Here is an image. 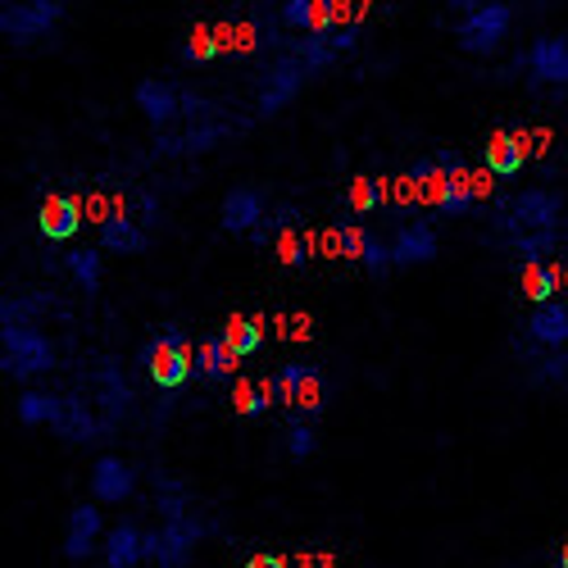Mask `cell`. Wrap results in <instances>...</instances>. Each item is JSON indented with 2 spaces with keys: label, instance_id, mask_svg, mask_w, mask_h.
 <instances>
[{
  "label": "cell",
  "instance_id": "20",
  "mask_svg": "<svg viewBox=\"0 0 568 568\" xmlns=\"http://www.w3.org/2000/svg\"><path fill=\"white\" fill-rule=\"evenodd\" d=\"M528 164V151H524V136L518 132H491V141H487V169L496 173V178H518V169Z\"/></svg>",
  "mask_w": 568,
  "mask_h": 568
},
{
  "label": "cell",
  "instance_id": "33",
  "mask_svg": "<svg viewBox=\"0 0 568 568\" xmlns=\"http://www.w3.org/2000/svg\"><path fill=\"white\" fill-rule=\"evenodd\" d=\"M277 246H282V264H292V268H296V264H305V242H296V236H292V232H287V236H282V242H277Z\"/></svg>",
  "mask_w": 568,
  "mask_h": 568
},
{
  "label": "cell",
  "instance_id": "8",
  "mask_svg": "<svg viewBox=\"0 0 568 568\" xmlns=\"http://www.w3.org/2000/svg\"><path fill=\"white\" fill-rule=\"evenodd\" d=\"M273 383H277V400H287V405H296L305 414L323 409V377H318L314 364H287Z\"/></svg>",
  "mask_w": 568,
  "mask_h": 568
},
{
  "label": "cell",
  "instance_id": "13",
  "mask_svg": "<svg viewBox=\"0 0 568 568\" xmlns=\"http://www.w3.org/2000/svg\"><path fill=\"white\" fill-rule=\"evenodd\" d=\"M528 69L537 82L568 87V37H537L528 51Z\"/></svg>",
  "mask_w": 568,
  "mask_h": 568
},
{
  "label": "cell",
  "instance_id": "34",
  "mask_svg": "<svg viewBox=\"0 0 568 568\" xmlns=\"http://www.w3.org/2000/svg\"><path fill=\"white\" fill-rule=\"evenodd\" d=\"M246 568H287V559H282V555H251Z\"/></svg>",
  "mask_w": 568,
  "mask_h": 568
},
{
  "label": "cell",
  "instance_id": "7",
  "mask_svg": "<svg viewBox=\"0 0 568 568\" xmlns=\"http://www.w3.org/2000/svg\"><path fill=\"white\" fill-rule=\"evenodd\" d=\"M437 164H442V210L446 214H468L473 201L483 196V182L464 169V160L455 151H442Z\"/></svg>",
  "mask_w": 568,
  "mask_h": 568
},
{
  "label": "cell",
  "instance_id": "35",
  "mask_svg": "<svg viewBox=\"0 0 568 568\" xmlns=\"http://www.w3.org/2000/svg\"><path fill=\"white\" fill-rule=\"evenodd\" d=\"M559 568H568V541H564V550H559Z\"/></svg>",
  "mask_w": 568,
  "mask_h": 568
},
{
  "label": "cell",
  "instance_id": "12",
  "mask_svg": "<svg viewBox=\"0 0 568 568\" xmlns=\"http://www.w3.org/2000/svg\"><path fill=\"white\" fill-rule=\"evenodd\" d=\"M132 97H136V110L146 114V123H155V128L173 123V119H178V110H182L178 87H173V82H164V78H141Z\"/></svg>",
  "mask_w": 568,
  "mask_h": 568
},
{
  "label": "cell",
  "instance_id": "25",
  "mask_svg": "<svg viewBox=\"0 0 568 568\" xmlns=\"http://www.w3.org/2000/svg\"><path fill=\"white\" fill-rule=\"evenodd\" d=\"M273 396H277V383H236V392H232L236 414H246V418L264 414L273 405Z\"/></svg>",
  "mask_w": 568,
  "mask_h": 568
},
{
  "label": "cell",
  "instance_id": "16",
  "mask_svg": "<svg viewBox=\"0 0 568 568\" xmlns=\"http://www.w3.org/2000/svg\"><path fill=\"white\" fill-rule=\"evenodd\" d=\"M37 223L51 242H69V236L82 227V205L78 196H45L41 210H37Z\"/></svg>",
  "mask_w": 568,
  "mask_h": 568
},
{
  "label": "cell",
  "instance_id": "5",
  "mask_svg": "<svg viewBox=\"0 0 568 568\" xmlns=\"http://www.w3.org/2000/svg\"><path fill=\"white\" fill-rule=\"evenodd\" d=\"M141 364H146V373L155 377V387H164V392H178L186 377L196 373V355H192V346L182 342V333H169L164 337H155L146 351H141Z\"/></svg>",
  "mask_w": 568,
  "mask_h": 568
},
{
  "label": "cell",
  "instance_id": "15",
  "mask_svg": "<svg viewBox=\"0 0 568 568\" xmlns=\"http://www.w3.org/2000/svg\"><path fill=\"white\" fill-rule=\"evenodd\" d=\"M282 23H287L292 32H310V37L333 32L337 28L333 0H282Z\"/></svg>",
  "mask_w": 568,
  "mask_h": 568
},
{
  "label": "cell",
  "instance_id": "17",
  "mask_svg": "<svg viewBox=\"0 0 568 568\" xmlns=\"http://www.w3.org/2000/svg\"><path fill=\"white\" fill-rule=\"evenodd\" d=\"M528 333H532L537 346H546V351H564V346H568V305H564V301H546V305H537L532 318H528Z\"/></svg>",
  "mask_w": 568,
  "mask_h": 568
},
{
  "label": "cell",
  "instance_id": "23",
  "mask_svg": "<svg viewBox=\"0 0 568 568\" xmlns=\"http://www.w3.org/2000/svg\"><path fill=\"white\" fill-rule=\"evenodd\" d=\"M236 368V355L227 351V342H223V333L219 337H210V342H201V351H196V373L205 377V383H223V377Z\"/></svg>",
  "mask_w": 568,
  "mask_h": 568
},
{
  "label": "cell",
  "instance_id": "31",
  "mask_svg": "<svg viewBox=\"0 0 568 568\" xmlns=\"http://www.w3.org/2000/svg\"><path fill=\"white\" fill-rule=\"evenodd\" d=\"M364 251H368V232H364V227H342V232H337V255L364 260Z\"/></svg>",
  "mask_w": 568,
  "mask_h": 568
},
{
  "label": "cell",
  "instance_id": "4",
  "mask_svg": "<svg viewBox=\"0 0 568 568\" xmlns=\"http://www.w3.org/2000/svg\"><path fill=\"white\" fill-rule=\"evenodd\" d=\"M509 23H514V14H509L505 0H487V6L468 10V14L459 19V28H455L459 51H468V55H491L496 45L509 37Z\"/></svg>",
  "mask_w": 568,
  "mask_h": 568
},
{
  "label": "cell",
  "instance_id": "14",
  "mask_svg": "<svg viewBox=\"0 0 568 568\" xmlns=\"http://www.w3.org/2000/svg\"><path fill=\"white\" fill-rule=\"evenodd\" d=\"M219 223L227 232H255L264 223V196L255 192V186H232V192L223 196V205H219Z\"/></svg>",
  "mask_w": 568,
  "mask_h": 568
},
{
  "label": "cell",
  "instance_id": "6",
  "mask_svg": "<svg viewBox=\"0 0 568 568\" xmlns=\"http://www.w3.org/2000/svg\"><path fill=\"white\" fill-rule=\"evenodd\" d=\"M196 541H201V524H192L186 514L164 518L160 532H146V559L155 568H186V564H192Z\"/></svg>",
  "mask_w": 568,
  "mask_h": 568
},
{
  "label": "cell",
  "instance_id": "18",
  "mask_svg": "<svg viewBox=\"0 0 568 568\" xmlns=\"http://www.w3.org/2000/svg\"><path fill=\"white\" fill-rule=\"evenodd\" d=\"M101 246L114 251V255H141V251H146V232H141L136 219L114 210V214L101 219Z\"/></svg>",
  "mask_w": 568,
  "mask_h": 568
},
{
  "label": "cell",
  "instance_id": "11",
  "mask_svg": "<svg viewBox=\"0 0 568 568\" xmlns=\"http://www.w3.org/2000/svg\"><path fill=\"white\" fill-rule=\"evenodd\" d=\"M392 260H396V268L437 260V232H433V223H400L392 232Z\"/></svg>",
  "mask_w": 568,
  "mask_h": 568
},
{
  "label": "cell",
  "instance_id": "3",
  "mask_svg": "<svg viewBox=\"0 0 568 568\" xmlns=\"http://www.w3.org/2000/svg\"><path fill=\"white\" fill-rule=\"evenodd\" d=\"M69 10V0H6L0 10V32H6L14 45H28L37 37H45Z\"/></svg>",
  "mask_w": 568,
  "mask_h": 568
},
{
  "label": "cell",
  "instance_id": "9",
  "mask_svg": "<svg viewBox=\"0 0 568 568\" xmlns=\"http://www.w3.org/2000/svg\"><path fill=\"white\" fill-rule=\"evenodd\" d=\"M305 69H314L310 55H292V60H282L273 73H264V82H260V114H277L282 105H287L296 97Z\"/></svg>",
  "mask_w": 568,
  "mask_h": 568
},
{
  "label": "cell",
  "instance_id": "26",
  "mask_svg": "<svg viewBox=\"0 0 568 568\" xmlns=\"http://www.w3.org/2000/svg\"><path fill=\"white\" fill-rule=\"evenodd\" d=\"M219 51H223V37H219V28H210V23H196L192 37H186V45H182V55L196 60V64H210Z\"/></svg>",
  "mask_w": 568,
  "mask_h": 568
},
{
  "label": "cell",
  "instance_id": "21",
  "mask_svg": "<svg viewBox=\"0 0 568 568\" xmlns=\"http://www.w3.org/2000/svg\"><path fill=\"white\" fill-rule=\"evenodd\" d=\"M141 559H146V537H141L132 524H119L105 537V564L110 568H136Z\"/></svg>",
  "mask_w": 568,
  "mask_h": 568
},
{
  "label": "cell",
  "instance_id": "29",
  "mask_svg": "<svg viewBox=\"0 0 568 568\" xmlns=\"http://www.w3.org/2000/svg\"><path fill=\"white\" fill-rule=\"evenodd\" d=\"M387 201V186L377 182V178H355V186H351V205L359 210V214H368V210H377Z\"/></svg>",
  "mask_w": 568,
  "mask_h": 568
},
{
  "label": "cell",
  "instance_id": "32",
  "mask_svg": "<svg viewBox=\"0 0 568 568\" xmlns=\"http://www.w3.org/2000/svg\"><path fill=\"white\" fill-rule=\"evenodd\" d=\"M314 446H318V442H314V433L305 428V423H292V428H287V455H292V459H310Z\"/></svg>",
  "mask_w": 568,
  "mask_h": 568
},
{
  "label": "cell",
  "instance_id": "24",
  "mask_svg": "<svg viewBox=\"0 0 568 568\" xmlns=\"http://www.w3.org/2000/svg\"><path fill=\"white\" fill-rule=\"evenodd\" d=\"M555 292H559V268L550 260H528L524 264V296L546 305V301H555Z\"/></svg>",
  "mask_w": 568,
  "mask_h": 568
},
{
  "label": "cell",
  "instance_id": "22",
  "mask_svg": "<svg viewBox=\"0 0 568 568\" xmlns=\"http://www.w3.org/2000/svg\"><path fill=\"white\" fill-rule=\"evenodd\" d=\"M223 342L236 359H251L264 346V318H246V314H232L223 327Z\"/></svg>",
  "mask_w": 568,
  "mask_h": 568
},
{
  "label": "cell",
  "instance_id": "28",
  "mask_svg": "<svg viewBox=\"0 0 568 568\" xmlns=\"http://www.w3.org/2000/svg\"><path fill=\"white\" fill-rule=\"evenodd\" d=\"M69 273L82 292L101 287V251H69Z\"/></svg>",
  "mask_w": 568,
  "mask_h": 568
},
{
  "label": "cell",
  "instance_id": "27",
  "mask_svg": "<svg viewBox=\"0 0 568 568\" xmlns=\"http://www.w3.org/2000/svg\"><path fill=\"white\" fill-rule=\"evenodd\" d=\"M55 414H60V400L55 396H41V392H23L19 396V423H28V428L55 423Z\"/></svg>",
  "mask_w": 568,
  "mask_h": 568
},
{
  "label": "cell",
  "instance_id": "2",
  "mask_svg": "<svg viewBox=\"0 0 568 568\" xmlns=\"http://www.w3.org/2000/svg\"><path fill=\"white\" fill-rule=\"evenodd\" d=\"M0 346H6V373L10 377H32V373L55 368V346L45 342V333H37L32 323L10 318L0 327Z\"/></svg>",
  "mask_w": 568,
  "mask_h": 568
},
{
  "label": "cell",
  "instance_id": "19",
  "mask_svg": "<svg viewBox=\"0 0 568 568\" xmlns=\"http://www.w3.org/2000/svg\"><path fill=\"white\" fill-rule=\"evenodd\" d=\"M101 532V509L97 505H73L69 509V532H64V555L69 559H87Z\"/></svg>",
  "mask_w": 568,
  "mask_h": 568
},
{
  "label": "cell",
  "instance_id": "10",
  "mask_svg": "<svg viewBox=\"0 0 568 568\" xmlns=\"http://www.w3.org/2000/svg\"><path fill=\"white\" fill-rule=\"evenodd\" d=\"M132 487H136V473H132V464H123L119 455H101L97 468H91V496H97L101 505L128 500Z\"/></svg>",
  "mask_w": 568,
  "mask_h": 568
},
{
  "label": "cell",
  "instance_id": "1",
  "mask_svg": "<svg viewBox=\"0 0 568 568\" xmlns=\"http://www.w3.org/2000/svg\"><path fill=\"white\" fill-rule=\"evenodd\" d=\"M555 219H559V196L541 192V186H528V192H518L514 201L500 205L505 232L528 260H546L555 251Z\"/></svg>",
  "mask_w": 568,
  "mask_h": 568
},
{
  "label": "cell",
  "instance_id": "30",
  "mask_svg": "<svg viewBox=\"0 0 568 568\" xmlns=\"http://www.w3.org/2000/svg\"><path fill=\"white\" fill-rule=\"evenodd\" d=\"M373 277H383L387 268H396V260H392V242H373V236H368V251H364V260H359Z\"/></svg>",
  "mask_w": 568,
  "mask_h": 568
}]
</instances>
